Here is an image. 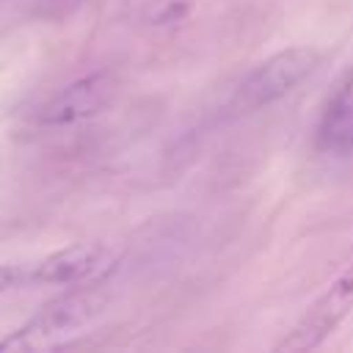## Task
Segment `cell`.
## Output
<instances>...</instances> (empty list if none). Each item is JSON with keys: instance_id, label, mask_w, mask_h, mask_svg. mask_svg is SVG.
Masks as SVG:
<instances>
[{"instance_id": "cell-4", "label": "cell", "mask_w": 353, "mask_h": 353, "mask_svg": "<svg viewBox=\"0 0 353 353\" xmlns=\"http://www.w3.org/2000/svg\"><path fill=\"white\" fill-rule=\"evenodd\" d=\"M350 314H353V262L314 298V303L301 314V320L276 345V350H290V353L314 350Z\"/></svg>"}, {"instance_id": "cell-8", "label": "cell", "mask_w": 353, "mask_h": 353, "mask_svg": "<svg viewBox=\"0 0 353 353\" xmlns=\"http://www.w3.org/2000/svg\"><path fill=\"white\" fill-rule=\"evenodd\" d=\"M30 268L22 265H0V295L8 290H17L22 284H30Z\"/></svg>"}, {"instance_id": "cell-7", "label": "cell", "mask_w": 353, "mask_h": 353, "mask_svg": "<svg viewBox=\"0 0 353 353\" xmlns=\"http://www.w3.org/2000/svg\"><path fill=\"white\" fill-rule=\"evenodd\" d=\"M323 119H353V72L345 77V83L328 102V110Z\"/></svg>"}, {"instance_id": "cell-9", "label": "cell", "mask_w": 353, "mask_h": 353, "mask_svg": "<svg viewBox=\"0 0 353 353\" xmlns=\"http://www.w3.org/2000/svg\"><path fill=\"white\" fill-rule=\"evenodd\" d=\"M50 6H55V8H63V6H72V3H77V0H47Z\"/></svg>"}, {"instance_id": "cell-6", "label": "cell", "mask_w": 353, "mask_h": 353, "mask_svg": "<svg viewBox=\"0 0 353 353\" xmlns=\"http://www.w3.org/2000/svg\"><path fill=\"white\" fill-rule=\"evenodd\" d=\"M199 0H149L143 6V22L154 30H174L190 19Z\"/></svg>"}, {"instance_id": "cell-5", "label": "cell", "mask_w": 353, "mask_h": 353, "mask_svg": "<svg viewBox=\"0 0 353 353\" xmlns=\"http://www.w3.org/2000/svg\"><path fill=\"white\" fill-rule=\"evenodd\" d=\"M116 91H119V77L113 72H108V69L91 72L85 77L72 80L58 94H52L41 105L39 121L44 127H66V124L85 121V119L102 113L113 102Z\"/></svg>"}, {"instance_id": "cell-2", "label": "cell", "mask_w": 353, "mask_h": 353, "mask_svg": "<svg viewBox=\"0 0 353 353\" xmlns=\"http://www.w3.org/2000/svg\"><path fill=\"white\" fill-rule=\"evenodd\" d=\"M323 61V52L314 47H287L265 58L256 69H251L243 83L234 88L229 99V110L234 116L262 110L290 91H295Z\"/></svg>"}, {"instance_id": "cell-3", "label": "cell", "mask_w": 353, "mask_h": 353, "mask_svg": "<svg viewBox=\"0 0 353 353\" xmlns=\"http://www.w3.org/2000/svg\"><path fill=\"white\" fill-rule=\"evenodd\" d=\"M119 251L105 243H72L44 259L28 273L30 284L50 287H97L119 268Z\"/></svg>"}, {"instance_id": "cell-1", "label": "cell", "mask_w": 353, "mask_h": 353, "mask_svg": "<svg viewBox=\"0 0 353 353\" xmlns=\"http://www.w3.org/2000/svg\"><path fill=\"white\" fill-rule=\"evenodd\" d=\"M105 301L94 287H72V292L44 303L30 320L0 339V353L58 350L85 334L102 314Z\"/></svg>"}]
</instances>
